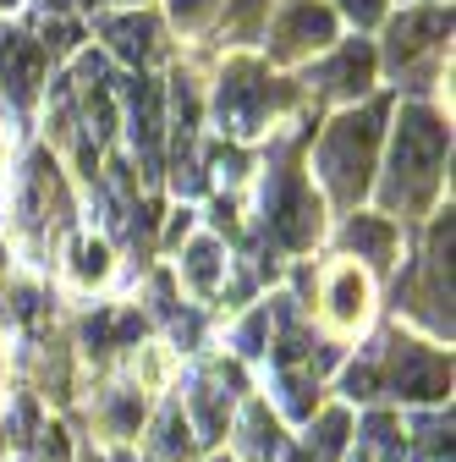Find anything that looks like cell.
<instances>
[{"label":"cell","mask_w":456,"mask_h":462,"mask_svg":"<svg viewBox=\"0 0 456 462\" xmlns=\"http://www.w3.org/2000/svg\"><path fill=\"white\" fill-rule=\"evenodd\" d=\"M127 122H132V143L143 165H160V88L149 78L127 83Z\"/></svg>","instance_id":"cell-11"},{"label":"cell","mask_w":456,"mask_h":462,"mask_svg":"<svg viewBox=\"0 0 456 462\" xmlns=\"http://www.w3.org/2000/svg\"><path fill=\"white\" fill-rule=\"evenodd\" d=\"M0 165H6V138H0Z\"/></svg>","instance_id":"cell-27"},{"label":"cell","mask_w":456,"mask_h":462,"mask_svg":"<svg viewBox=\"0 0 456 462\" xmlns=\"http://www.w3.org/2000/svg\"><path fill=\"white\" fill-rule=\"evenodd\" d=\"M335 44V12L319 6V0H287L275 17V44L269 55L275 61H297V55H314V50H330Z\"/></svg>","instance_id":"cell-6"},{"label":"cell","mask_w":456,"mask_h":462,"mask_svg":"<svg viewBox=\"0 0 456 462\" xmlns=\"http://www.w3.org/2000/svg\"><path fill=\"white\" fill-rule=\"evenodd\" d=\"M324 314L335 330H363L369 325V275L358 264H335L324 281Z\"/></svg>","instance_id":"cell-8"},{"label":"cell","mask_w":456,"mask_h":462,"mask_svg":"<svg viewBox=\"0 0 456 462\" xmlns=\"http://www.w3.org/2000/svg\"><path fill=\"white\" fill-rule=\"evenodd\" d=\"M347 462H407V435H402V419L390 413H369L363 430H358V446Z\"/></svg>","instance_id":"cell-12"},{"label":"cell","mask_w":456,"mask_h":462,"mask_svg":"<svg viewBox=\"0 0 456 462\" xmlns=\"http://www.w3.org/2000/svg\"><path fill=\"white\" fill-rule=\"evenodd\" d=\"M214 462H232V457H214Z\"/></svg>","instance_id":"cell-28"},{"label":"cell","mask_w":456,"mask_h":462,"mask_svg":"<svg viewBox=\"0 0 456 462\" xmlns=\"http://www.w3.org/2000/svg\"><path fill=\"white\" fill-rule=\"evenodd\" d=\"M269 110H275V88H269L264 67H253V61L225 67V78H220V127L225 133H232V138L264 133Z\"/></svg>","instance_id":"cell-5"},{"label":"cell","mask_w":456,"mask_h":462,"mask_svg":"<svg viewBox=\"0 0 456 462\" xmlns=\"http://www.w3.org/2000/svg\"><path fill=\"white\" fill-rule=\"evenodd\" d=\"M0 6H12V0H0Z\"/></svg>","instance_id":"cell-29"},{"label":"cell","mask_w":456,"mask_h":462,"mask_svg":"<svg viewBox=\"0 0 456 462\" xmlns=\"http://www.w3.org/2000/svg\"><path fill=\"white\" fill-rule=\"evenodd\" d=\"M182 281L193 286V292H220V281H225V248L214 237H193L187 254H182Z\"/></svg>","instance_id":"cell-15"},{"label":"cell","mask_w":456,"mask_h":462,"mask_svg":"<svg viewBox=\"0 0 456 462\" xmlns=\"http://www.w3.org/2000/svg\"><path fill=\"white\" fill-rule=\"evenodd\" d=\"M39 435H44L39 446H44V457H50V462H67V430H61V424H44Z\"/></svg>","instance_id":"cell-25"},{"label":"cell","mask_w":456,"mask_h":462,"mask_svg":"<svg viewBox=\"0 0 456 462\" xmlns=\"http://www.w3.org/2000/svg\"><path fill=\"white\" fill-rule=\"evenodd\" d=\"M0 264H6V254H0Z\"/></svg>","instance_id":"cell-30"},{"label":"cell","mask_w":456,"mask_h":462,"mask_svg":"<svg viewBox=\"0 0 456 462\" xmlns=\"http://www.w3.org/2000/svg\"><path fill=\"white\" fill-rule=\"evenodd\" d=\"M72 39H78V33H72V23H44V50H50V55H67V50H72Z\"/></svg>","instance_id":"cell-24"},{"label":"cell","mask_w":456,"mask_h":462,"mask_svg":"<svg viewBox=\"0 0 456 462\" xmlns=\"http://www.w3.org/2000/svg\"><path fill=\"white\" fill-rule=\"evenodd\" d=\"M335 6H341V17H352L358 28H374L379 12H385V0H335Z\"/></svg>","instance_id":"cell-22"},{"label":"cell","mask_w":456,"mask_h":462,"mask_svg":"<svg viewBox=\"0 0 456 462\" xmlns=\"http://www.w3.org/2000/svg\"><path fill=\"white\" fill-rule=\"evenodd\" d=\"M264 220L275 231V243H287V248H308L319 237V226H324L319 220V199H314V188L297 177L292 165H280L264 182Z\"/></svg>","instance_id":"cell-4"},{"label":"cell","mask_w":456,"mask_h":462,"mask_svg":"<svg viewBox=\"0 0 456 462\" xmlns=\"http://www.w3.org/2000/svg\"><path fill=\"white\" fill-rule=\"evenodd\" d=\"M440 33H445L440 6H434V12H413V17H402V23H396V33H390V61H396V67H407L413 55L429 50Z\"/></svg>","instance_id":"cell-16"},{"label":"cell","mask_w":456,"mask_h":462,"mask_svg":"<svg viewBox=\"0 0 456 462\" xmlns=\"http://www.w3.org/2000/svg\"><path fill=\"white\" fill-rule=\"evenodd\" d=\"M264 330H269V309H259V314L242 319V330H237V353L242 358H259L264 353Z\"/></svg>","instance_id":"cell-21"},{"label":"cell","mask_w":456,"mask_h":462,"mask_svg":"<svg viewBox=\"0 0 456 462\" xmlns=\"http://www.w3.org/2000/svg\"><path fill=\"white\" fill-rule=\"evenodd\" d=\"M0 391H6V353H0Z\"/></svg>","instance_id":"cell-26"},{"label":"cell","mask_w":456,"mask_h":462,"mask_svg":"<svg viewBox=\"0 0 456 462\" xmlns=\"http://www.w3.org/2000/svg\"><path fill=\"white\" fill-rule=\"evenodd\" d=\"M99 28H105V39H110V50L116 55H127V61H154V50H160V28H154V17H143V12H127V17H99Z\"/></svg>","instance_id":"cell-13"},{"label":"cell","mask_w":456,"mask_h":462,"mask_svg":"<svg viewBox=\"0 0 456 462\" xmlns=\"http://www.w3.org/2000/svg\"><path fill=\"white\" fill-rule=\"evenodd\" d=\"M154 457L160 462H187L193 457V424H187V413L170 402V408L160 413V424H154Z\"/></svg>","instance_id":"cell-17"},{"label":"cell","mask_w":456,"mask_h":462,"mask_svg":"<svg viewBox=\"0 0 456 462\" xmlns=\"http://www.w3.org/2000/svg\"><path fill=\"white\" fill-rule=\"evenodd\" d=\"M110 270H116V259H110V243H99V237H83V243H72V286H105L110 281Z\"/></svg>","instance_id":"cell-18"},{"label":"cell","mask_w":456,"mask_h":462,"mask_svg":"<svg viewBox=\"0 0 456 462\" xmlns=\"http://www.w3.org/2000/svg\"><path fill=\"white\" fill-rule=\"evenodd\" d=\"M341 243H347L358 259H369L374 270H385L390 254H396V226L379 220V215H352V220H347V237H341Z\"/></svg>","instance_id":"cell-14"},{"label":"cell","mask_w":456,"mask_h":462,"mask_svg":"<svg viewBox=\"0 0 456 462\" xmlns=\"http://www.w3.org/2000/svg\"><path fill=\"white\" fill-rule=\"evenodd\" d=\"M374 369H379V391L402 396V402H445V391H451V358L413 336H390Z\"/></svg>","instance_id":"cell-3"},{"label":"cell","mask_w":456,"mask_h":462,"mask_svg":"<svg viewBox=\"0 0 456 462\" xmlns=\"http://www.w3.org/2000/svg\"><path fill=\"white\" fill-rule=\"evenodd\" d=\"M170 12H177V23H182V28H198V23L214 12V0H170Z\"/></svg>","instance_id":"cell-23"},{"label":"cell","mask_w":456,"mask_h":462,"mask_svg":"<svg viewBox=\"0 0 456 462\" xmlns=\"http://www.w3.org/2000/svg\"><path fill=\"white\" fill-rule=\"evenodd\" d=\"M275 391H280V408H287V419H314V408H319V385H314V374H292V369H280V380H275Z\"/></svg>","instance_id":"cell-19"},{"label":"cell","mask_w":456,"mask_h":462,"mask_svg":"<svg viewBox=\"0 0 456 462\" xmlns=\"http://www.w3.org/2000/svg\"><path fill=\"white\" fill-rule=\"evenodd\" d=\"M182 413H187V424H193V440L214 446V440L225 435V424H232V391H225V380H220V374H198Z\"/></svg>","instance_id":"cell-9"},{"label":"cell","mask_w":456,"mask_h":462,"mask_svg":"<svg viewBox=\"0 0 456 462\" xmlns=\"http://www.w3.org/2000/svg\"><path fill=\"white\" fill-rule=\"evenodd\" d=\"M451 133L440 127V116L424 105H407L396 122V149H390V177H385V204L390 209H413L434 193L440 165H445Z\"/></svg>","instance_id":"cell-1"},{"label":"cell","mask_w":456,"mask_h":462,"mask_svg":"<svg viewBox=\"0 0 456 462\" xmlns=\"http://www.w3.org/2000/svg\"><path fill=\"white\" fill-rule=\"evenodd\" d=\"M369 83H374V50H369L363 39L341 44L335 61H330L324 78H319V88L335 94V99H358V94H369Z\"/></svg>","instance_id":"cell-10"},{"label":"cell","mask_w":456,"mask_h":462,"mask_svg":"<svg viewBox=\"0 0 456 462\" xmlns=\"http://www.w3.org/2000/svg\"><path fill=\"white\" fill-rule=\"evenodd\" d=\"M105 424H110V435H138V424H143V396L132 391V385H116L110 391V402H105Z\"/></svg>","instance_id":"cell-20"},{"label":"cell","mask_w":456,"mask_h":462,"mask_svg":"<svg viewBox=\"0 0 456 462\" xmlns=\"http://www.w3.org/2000/svg\"><path fill=\"white\" fill-rule=\"evenodd\" d=\"M379 122H385V105H369V110H347L335 116L324 143H319V177L330 188L335 204H358L374 182V154H379Z\"/></svg>","instance_id":"cell-2"},{"label":"cell","mask_w":456,"mask_h":462,"mask_svg":"<svg viewBox=\"0 0 456 462\" xmlns=\"http://www.w3.org/2000/svg\"><path fill=\"white\" fill-rule=\"evenodd\" d=\"M44 78V55L39 44H28V33L0 28V94H12V105H28L33 88Z\"/></svg>","instance_id":"cell-7"}]
</instances>
